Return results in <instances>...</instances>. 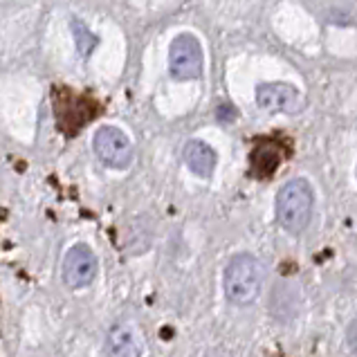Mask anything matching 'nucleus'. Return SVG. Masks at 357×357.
Masks as SVG:
<instances>
[{"label": "nucleus", "mask_w": 357, "mask_h": 357, "mask_svg": "<svg viewBox=\"0 0 357 357\" xmlns=\"http://www.w3.org/2000/svg\"><path fill=\"white\" fill-rule=\"evenodd\" d=\"M314 193L308 180L294 178L277 193V220L288 234H301L312 218Z\"/></svg>", "instance_id": "f257e3e1"}, {"label": "nucleus", "mask_w": 357, "mask_h": 357, "mask_svg": "<svg viewBox=\"0 0 357 357\" xmlns=\"http://www.w3.org/2000/svg\"><path fill=\"white\" fill-rule=\"evenodd\" d=\"M265 281L263 263L252 254H236L225 268V294L234 305H250L259 299Z\"/></svg>", "instance_id": "f03ea898"}, {"label": "nucleus", "mask_w": 357, "mask_h": 357, "mask_svg": "<svg viewBox=\"0 0 357 357\" xmlns=\"http://www.w3.org/2000/svg\"><path fill=\"white\" fill-rule=\"evenodd\" d=\"M202 68H205V54H202V45L196 36L185 32L171 40L169 70L173 79H178V81L200 79Z\"/></svg>", "instance_id": "7ed1b4c3"}, {"label": "nucleus", "mask_w": 357, "mask_h": 357, "mask_svg": "<svg viewBox=\"0 0 357 357\" xmlns=\"http://www.w3.org/2000/svg\"><path fill=\"white\" fill-rule=\"evenodd\" d=\"M93 149L106 167L119 171L128 169L132 165V158H135V149H132L130 137L117 126H101L95 132Z\"/></svg>", "instance_id": "20e7f679"}, {"label": "nucleus", "mask_w": 357, "mask_h": 357, "mask_svg": "<svg viewBox=\"0 0 357 357\" xmlns=\"http://www.w3.org/2000/svg\"><path fill=\"white\" fill-rule=\"evenodd\" d=\"M97 270H99L97 257L88 245H75V248L68 250L63 259V281L68 288L73 290L88 288L97 279Z\"/></svg>", "instance_id": "39448f33"}, {"label": "nucleus", "mask_w": 357, "mask_h": 357, "mask_svg": "<svg viewBox=\"0 0 357 357\" xmlns=\"http://www.w3.org/2000/svg\"><path fill=\"white\" fill-rule=\"evenodd\" d=\"M54 113L61 121V126H70V132H77L86 126L95 115V101L88 97H77L70 90H54Z\"/></svg>", "instance_id": "423d86ee"}, {"label": "nucleus", "mask_w": 357, "mask_h": 357, "mask_svg": "<svg viewBox=\"0 0 357 357\" xmlns=\"http://www.w3.org/2000/svg\"><path fill=\"white\" fill-rule=\"evenodd\" d=\"M257 104L268 113H299L301 95L290 84L272 81V84H261L257 88Z\"/></svg>", "instance_id": "0eeeda50"}, {"label": "nucleus", "mask_w": 357, "mask_h": 357, "mask_svg": "<svg viewBox=\"0 0 357 357\" xmlns=\"http://www.w3.org/2000/svg\"><path fill=\"white\" fill-rule=\"evenodd\" d=\"M106 357H142L144 353V342L137 331V326L128 321H119L110 326L104 344Z\"/></svg>", "instance_id": "6e6552de"}, {"label": "nucleus", "mask_w": 357, "mask_h": 357, "mask_svg": "<svg viewBox=\"0 0 357 357\" xmlns=\"http://www.w3.org/2000/svg\"><path fill=\"white\" fill-rule=\"evenodd\" d=\"M182 158H185V165L189 167L191 173H196L200 178H211L213 169H216V151H213L207 142L200 139H191L189 144L182 151Z\"/></svg>", "instance_id": "1a4fd4ad"}, {"label": "nucleus", "mask_w": 357, "mask_h": 357, "mask_svg": "<svg viewBox=\"0 0 357 357\" xmlns=\"http://www.w3.org/2000/svg\"><path fill=\"white\" fill-rule=\"evenodd\" d=\"M281 165V153L277 144H261L252 153V171L259 178H270Z\"/></svg>", "instance_id": "9d476101"}, {"label": "nucleus", "mask_w": 357, "mask_h": 357, "mask_svg": "<svg viewBox=\"0 0 357 357\" xmlns=\"http://www.w3.org/2000/svg\"><path fill=\"white\" fill-rule=\"evenodd\" d=\"M70 29H73V38H75V45L79 50L81 56H90L95 52V47L99 45V38L90 32V27L84 23L81 18H73L70 20Z\"/></svg>", "instance_id": "9b49d317"}]
</instances>
